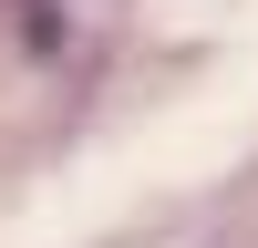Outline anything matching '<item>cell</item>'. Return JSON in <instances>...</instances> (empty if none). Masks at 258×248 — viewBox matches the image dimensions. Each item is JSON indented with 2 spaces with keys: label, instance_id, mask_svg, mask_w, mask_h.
<instances>
[]
</instances>
